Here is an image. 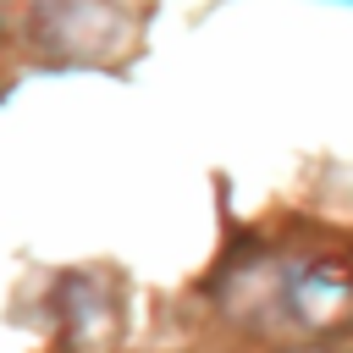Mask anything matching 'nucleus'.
I'll return each mask as SVG.
<instances>
[]
</instances>
